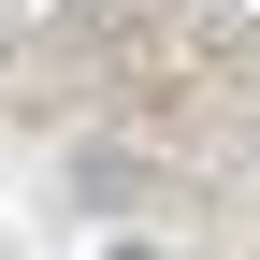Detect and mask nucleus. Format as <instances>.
<instances>
[{
    "instance_id": "obj_1",
    "label": "nucleus",
    "mask_w": 260,
    "mask_h": 260,
    "mask_svg": "<svg viewBox=\"0 0 260 260\" xmlns=\"http://www.w3.org/2000/svg\"><path fill=\"white\" fill-rule=\"evenodd\" d=\"M116 260H159V246H116Z\"/></svg>"
}]
</instances>
